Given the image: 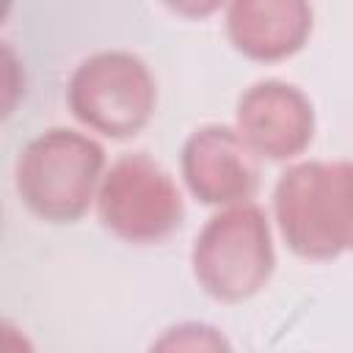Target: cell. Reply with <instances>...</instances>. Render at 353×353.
Returning <instances> with one entry per match:
<instances>
[{"label": "cell", "instance_id": "6da1fadb", "mask_svg": "<svg viewBox=\"0 0 353 353\" xmlns=\"http://www.w3.org/2000/svg\"><path fill=\"white\" fill-rule=\"evenodd\" d=\"M284 245L312 262L353 251V160H298L273 185Z\"/></svg>", "mask_w": 353, "mask_h": 353}, {"label": "cell", "instance_id": "3957f363", "mask_svg": "<svg viewBox=\"0 0 353 353\" xmlns=\"http://www.w3.org/2000/svg\"><path fill=\"white\" fill-rule=\"evenodd\" d=\"M190 270L196 284L221 303H243L262 292L276 270L268 212L256 201L215 210L196 232Z\"/></svg>", "mask_w": 353, "mask_h": 353}, {"label": "cell", "instance_id": "52a82bcc", "mask_svg": "<svg viewBox=\"0 0 353 353\" xmlns=\"http://www.w3.org/2000/svg\"><path fill=\"white\" fill-rule=\"evenodd\" d=\"M179 174L196 201L218 210L254 201L259 190V157L229 124L196 127L182 141Z\"/></svg>", "mask_w": 353, "mask_h": 353}, {"label": "cell", "instance_id": "277c9868", "mask_svg": "<svg viewBox=\"0 0 353 353\" xmlns=\"http://www.w3.org/2000/svg\"><path fill=\"white\" fill-rule=\"evenodd\" d=\"M72 116L105 138H132L154 116L157 83L146 61L130 50H97L69 74Z\"/></svg>", "mask_w": 353, "mask_h": 353}, {"label": "cell", "instance_id": "7a4b0ae2", "mask_svg": "<svg viewBox=\"0 0 353 353\" xmlns=\"http://www.w3.org/2000/svg\"><path fill=\"white\" fill-rule=\"evenodd\" d=\"M105 171L108 160L97 138L72 127H50L19 149L14 188L36 218L74 223L97 201Z\"/></svg>", "mask_w": 353, "mask_h": 353}, {"label": "cell", "instance_id": "ba28073f", "mask_svg": "<svg viewBox=\"0 0 353 353\" xmlns=\"http://www.w3.org/2000/svg\"><path fill=\"white\" fill-rule=\"evenodd\" d=\"M314 11L306 0H234L223 8L229 44L262 63L295 55L312 36Z\"/></svg>", "mask_w": 353, "mask_h": 353}, {"label": "cell", "instance_id": "5b68a950", "mask_svg": "<svg viewBox=\"0 0 353 353\" xmlns=\"http://www.w3.org/2000/svg\"><path fill=\"white\" fill-rule=\"evenodd\" d=\"M94 207L102 226L132 245L163 243L185 221L176 179L143 152H127L108 165Z\"/></svg>", "mask_w": 353, "mask_h": 353}, {"label": "cell", "instance_id": "8992f818", "mask_svg": "<svg viewBox=\"0 0 353 353\" xmlns=\"http://www.w3.org/2000/svg\"><path fill=\"white\" fill-rule=\"evenodd\" d=\"M234 130L259 160L284 163L309 149L317 116L303 88L279 77H265L237 97Z\"/></svg>", "mask_w": 353, "mask_h": 353}, {"label": "cell", "instance_id": "9c48e42d", "mask_svg": "<svg viewBox=\"0 0 353 353\" xmlns=\"http://www.w3.org/2000/svg\"><path fill=\"white\" fill-rule=\"evenodd\" d=\"M146 353H234L229 336L204 320H182L163 328Z\"/></svg>", "mask_w": 353, "mask_h": 353}, {"label": "cell", "instance_id": "30bf717a", "mask_svg": "<svg viewBox=\"0 0 353 353\" xmlns=\"http://www.w3.org/2000/svg\"><path fill=\"white\" fill-rule=\"evenodd\" d=\"M3 353H36L33 342L14 323H3Z\"/></svg>", "mask_w": 353, "mask_h": 353}]
</instances>
